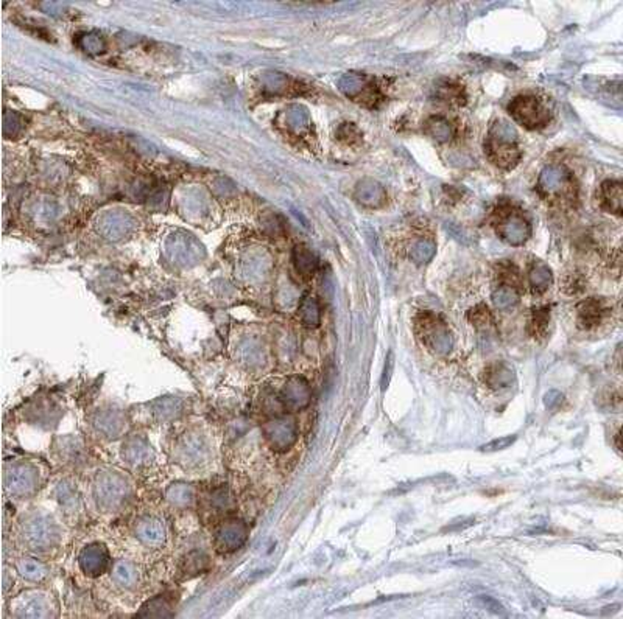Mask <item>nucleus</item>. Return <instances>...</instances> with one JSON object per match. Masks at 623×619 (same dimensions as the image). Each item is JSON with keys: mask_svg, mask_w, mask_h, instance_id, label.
<instances>
[{"mask_svg": "<svg viewBox=\"0 0 623 619\" xmlns=\"http://www.w3.org/2000/svg\"><path fill=\"white\" fill-rule=\"evenodd\" d=\"M514 128L507 122H495L489 131L484 150L489 161L499 168L511 170L520 161V150Z\"/></svg>", "mask_w": 623, "mask_h": 619, "instance_id": "nucleus-1", "label": "nucleus"}, {"mask_svg": "<svg viewBox=\"0 0 623 619\" xmlns=\"http://www.w3.org/2000/svg\"><path fill=\"white\" fill-rule=\"evenodd\" d=\"M416 332L421 341L441 355H446L452 350L454 339L450 337L449 328L438 316L432 313H423L416 319Z\"/></svg>", "mask_w": 623, "mask_h": 619, "instance_id": "nucleus-2", "label": "nucleus"}, {"mask_svg": "<svg viewBox=\"0 0 623 619\" xmlns=\"http://www.w3.org/2000/svg\"><path fill=\"white\" fill-rule=\"evenodd\" d=\"M508 111L514 122L525 126L528 129H536L549 122V109L536 97L520 96L516 97L508 106Z\"/></svg>", "mask_w": 623, "mask_h": 619, "instance_id": "nucleus-3", "label": "nucleus"}, {"mask_svg": "<svg viewBox=\"0 0 623 619\" xmlns=\"http://www.w3.org/2000/svg\"><path fill=\"white\" fill-rule=\"evenodd\" d=\"M340 87L349 98L365 106H376L380 100V92L373 80L363 73L351 72L340 81Z\"/></svg>", "mask_w": 623, "mask_h": 619, "instance_id": "nucleus-4", "label": "nucleus"}, {"mask_svg": "<svg viewBox=\"0 0 623 619\" xmlns=\"http://www.w3.org/2000/svg\"><path fill=\"white\" fill-rule=\"evenodd\" d=\"M495 231L502 240H505L511 246L524 244L528 237L532 235L530 223L520 213L513 210L500 213L499 219H497Z\"/></svg>", "mask_w": 623, "mask_h": 619, "instance_id": "nucleus-5", "label": "nucleus"}, {"mask_svg": "<svg viewBox=\"0 0 623 619\" xmlns=\"http://www.w3.org/2000/svg\"><path fill=\"white\" fill-rule=\"evenodd\" d=\"M572 186L570 173L564 167L549 165L543 170L538 181V190L545 198L561 197Z\"/></svg>", "mask_w": 623, "mask_h": 619, "instance_id": "nucleus-6", "label": "nucleus"}, {"mask_svg": "<svg viewBox=\"0 0 623 619\" xmlns=\"http://www.w3.org/2000/svg\"><path fill=\"white\" fill-rule=\"evenodd\" d=\"M265 433L274 448L286 450L297 439V425L290 419H274L265 427Z\"/></svg>", "mask_w": 623, "mask_h": 619, "instance_id": "nucleus-7", "label": "nucleus"}, {"mask_svg": "<svg viewBox=\"0 0 623 619\" xmlns=\"http://www.w3.org/2000/svg\"><path fill=\"white\" fill-rule=\"evenodd\" d=\"M282 402H284L286 408L297 411L309 405L310 402V389L309 384L301 377H293L287 382L282 391Z\"/></svg>", "mask_w": 623, "mask_h": 619, "instance_id": "nucleus-8", "label": "nucleus"}, {"mask_svg": "<svg viewBox=\"0 0 623 619\" xmlns=\"http://www.w3.org/2000/svg\"><path fill=\"white\" fill-rule=\"evenodd\" d=\"M356 197L363 206L374 208L383 206V203L387 201V192L377 181L365 179L357 186Z\"/></svg>", "mask_w": 623, "mask_h": 619, "instance_id": "nucleus-9", "label": "nucleus"}, {"mask_svg": "<svg viewBox=\"0 0 623 619\" xmlns=\"http://www.w3.org/2000/svg\"><path fill=\"white\" fill-rule=\"evenodd\" d=\"M80 564L83 566L85 573L91 574V576H97V574L102 573L105 570V566L108 565V553H106V549L102 546L92 545L89 548H86L83 554H81Z\"/></svg>", "mask_w": 623, "mask_h": 619, "instance_id": "nucleus-10", "label": "nucleus"}, {"mask_svg": "<svg viewBox=\"0 0 623 619\" xmlns=\"http://www.w3.org/2000/svg\"><path fill=\"white\" fill-rule=\"evenodd\" d=\"M247 530L240 523H228L217 535V545L222 551H232L245 540Z\"/></svg>", "mask_w": 623, "mask_h": 619, "instance_id": "nucleus-11", "label": "nucleus"}, {"mask_svg": "<svg viewBox=\"0 0 623 619\" xmlns=\"http://www.w3.org/2000/svg\"><path fill=\"white\" fill-rule=\"evenodd\" d=\"M484 382L489 388L494 389H505L513 386L514 383V372L507 364H494L484 370Z\"/></svg>", "mask_w": 623, "mask_h": 619, "instance_id": "nucleus-12", "label": "nucleus"}, {"mask_svg": "<svg viewBox=\"0 0 623 619\" xmlns=\"http://www.w3.org/2000/svg\"><path fill=\"white\" fill-rule=\"evenodd\" d=\"M605 305L603 302L599 299H588L583 300L580 305H578V321L583 327H590L595 325L599 322L603 314H605Z\"/></svg>", "mask_w": 623, "mask_h": 619, "instance_id": "nucleus-13", "label": "nucleus"}, {"mask_svg": "<svg viewBox=\"0 0 623 619\" xmlns=\"http://www.w3.org/2000/svg\"><path fill=\"white\" fill-rule=\"evenodd\" d=\"M528 280H530V285L534 293H538V294L544 293L550 288L552 282H553L552 271L544 262L536 260L532 264L530 273H528Z\"/></svg>", "mask_w": 623, "mask_h": 619, "instance_id": "nucleus-14", "label": "nucleus"}, {"mask_svg": "<svg viewBox=\"0 0 623 619\" xmlns=\"http://www.w3.org/2000/svg\"><path fill=\"white\" fill-rule=\"evenodd\" d=\"M602 204L608 212L622 213V184L619 181H606L602 186Z\"/></svg>", "mask_w": 623, "mask_h": 619, "instance_id": "nucleus-15", "label": "nucleus"}, {"mask_svg": "<svg viewBox=\"0 0 623 619\" xmlns=\"http://www.w3.org/2000/svg\"><path fill=\"white\" fill-rule=\"evenodd\" d=\"M424 131L433 138V141H437L439 143L449 142L450 138L454 137V128H452V125L444 117L439 116L430 117L427 120Z\"/></svg>", "mask_w": 623, "mask_h": 619, "instance_id": "nucleus-16", "label": "nucleus"}, {"mask_svg": "<svg viewBox=\"0 0 623 619\" xmlns=\"http://www.w3.org/2000/svg\"><path fill=\"white\" fill-rule=\"evenodd\" d=\"M493 302L495 308L502 312H509L519 304V294L511 285H500L494 289Z\"/></svg>", "mask_w": 623, "mask_h": 619, "instance_id": "nucleus-17", "label": "nucleus"}, {"mask_svg": "<svg viewBox=\"0 0 623 619\" xmlns=\"http://www.w3.org/2000/svg\"><path fill=\"white\" fill-rule=\"evenodd\" d=\"M437 254V246L430 240H418L410 248V257L414 263H429Z\"/></svg>", "mask_w": 623, "mask_h": 619, "instance_id": "nucleus-18", "label": "nucleus"}, {"mask_svg": "<svg viewBox=\"0 0 623 619\" xmlns=\"http://www.w3.org/2000/svg\"><path fill=\"white\" fill-rule=\"evenodd\" d=\"M299 314H301V318H303L304 324L317 325L319 321V308H318L317 300L310 298V296H306L303 302H301Z\"/></svg>", "mask_w": 623, "mask_h": 619, "instance_id": "nucleus-19", "label": "nucleus"}, {"mask_svg": "<svg viewBox=\"0 0 623 619\" xmlns=\"http://www.w3.org/2000/svg\"><path fill=\"white\" fill-rule=\"evenodd\" d=\"M297 268L299 273L303 274H312L315 268H317V260L315 257L310 254L309 251L306 249H298L297 251Z\"/></svg>", "mask_w": 623, "mask_h": 619, "instance_id": "nucleus-20", "label": "nucleus"}, {"mask_svg": "<svg viewBox=\"0 0 623 619\" xmlns=\"http://www.w3.org/2000/svg\"><path fill=\"white\" fill-rule=\"evenodd\" d=\"M514 442H516V436H505V438L494 439V440L488 442V444L482 445V447H480V451H483V453H495V451H502V450H505V448L511 447V445L514 444Z\"/></svg>", "mask_w": 623, "mask_h": 619, "instance_id": "nucleus-21", "label": "nucleus"}, {"mask_svg": "<svg viewBox=\"0 0 623 619\" xmlns=\"http://www.w3.org/2000/svg\"><path fill=\"white\" fill-rule=\"evenodd\" d=\"M471 316H472V322H474L477 327H480V325L488 327L491 322H493V316H491V313L488 312V308L483 305L472 310Z\"/></svg>", "mask_w": 623, "mask_h": 619, "instance_id": "nucleus-22", "label": "nucleus"}, {"mask_svg": "<svg viewBox=\"0 0 623 619\" xmlns=\"http://www.w3.org/2000/svg\"><path fill=\"white\" fill-rule=\"evenodd\" d=\"M477 602L480 604L483 609L493 611V613H497V615L505 613V609H503V605L499 601H497V599H494L493 596L482 595V596L477 598Z\"/></svg>", "mask_w": 623, "mask_h": 619, "instance_id": "nucleus-23", "label": "nucleus"}, {"mask_svg": "<svg viewBox=\"0 0 623 619\" xmlns=\"http://www.w3.org/2000/svg\"><path fill=\"white\" fill-rule=\"evenodd\" d=\"M547 308H534L533 312V325L536 327L534 333H543L549 322V313L545 312Z\"/></svg>", "mask_w": 623, "mask_h": 619, "instance_id": "nucleus-24", "label": "nucleus"}, {"mask_svg": "<svg viewBox=\"0 0 623 619\" xmlns=\"http://www.w3.org/2000/svg\"><path fill=\"white\" fill-rule=\"evenodd\" d=\"M563 403V394L559 391H549L544 395V405L547 409H553L558 408Z\"/></svg>", "mask_w": 623, "mask_h": 619, "instance_id": "nucleus-25", "label": "nucleus"}, {"mask_svg": "<svg viewBox=\"0 0 623 619\" xmlns=\"http://www.w3.org/2000/svg\"><path fill=\"white\" fill-rule=\"evenodd\" d=\"M393 364H394V361H393V355L392 353H389L388 355V358H387V363H385V369H383V374H382V391H385L387 388H388V383H389V378H392V374H393Z\"/></svg>", "mask_w": 623, "mask_h": 619, "instance_id": "nucleus-26", "label": "nucleus"}, {"mask_svg": "<svg viewBox=\"0 0 623 619\" xmlns=\"http://www.w3.org/2000/svg\"><path fill=\"white\" fill-rule=\"evenodd\" d=\"M475 523V520H468V523H462V524H454V526H448L444 530H449V532H452V530H460V529H466V528H469V526H472V524Z\"/></svg>", "mask_w": 623, "mask_h": 619, "instance_id": "nucleus-27", "label": "nucleus"}, {"mask_svg": "<svg viewBox=\"0 0 623 619\" xmlns=\"http://www.w3.org/2000/svg\"><path fill=\"white\" fill-rule=\"evenodd\" d=\"M615 445H617V448L620 450V433H617V436H615Z\"/></svg>", "mask_w": 623, "mask_h": 619, "instance_id": "nucleus-28", "label": "nucleus"}]
</instances>
